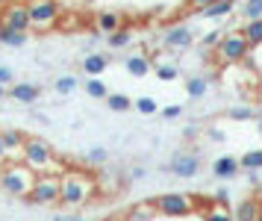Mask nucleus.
<instances>
[{"label":"nucleus","instance_id":"obj_1","mask_svg":"<svg viewBox=\"0 0 262 221\" xmlns=\"http://www.w3.org/2000/svg\"><path fill=\"white\" fill-rule=\"evenodd\" d=\"M21 163L36 174H65L68 171L65 163L59 159V153L38 136H27L24 148H21Z\"/></svg>","mask_w":262,"mask_h":221},{"label":"nucleus","instance_id":"obj_2","mask_svg":"<svg viewBox=\"0 0 262 221\" xmlns=\"http://www.w3.org/2000/svg\"><path fill=\"white\" fill-rule=\"evenodd\" d=\"M59 180H62V204L65 207H83L100 192L97 177L85 174L80 168H68L65 174H59Z\"/></svg>","mask_w":262,"mask_h":221},{"label":"nucleus","instance_id":"obj_3","mask_svg":"<svg viewBox=\"0 0 262 221\" xmlns=\"http://www.w3.org/2000/svg\"><path fill=\"white\" fill-rule=\"evenodd\" d=\"M36 171H30L21 159L18 163H6L0 168V192H6L9 198H30L33 183H36Z\"/></svg>","mask_w":262,"mask_h":221},{"label":"nucleus","instance_id":"obj_4","mask_svg":"<svg viewBox=\"0 0 262 221\" xmlns=\"http://www.w3.org/2000/svg\"><path fill=\"white\" fill-rule=\"evenodd\" d=\"M30 6V30L33 33H53L62 24V6L56 0H27Z\"/></svg>","mask_w":262,"mask_h":221},{"label":"nucleus","instance_id":"obj_5","mask_svg":"<svg viewBox=\"0 0 262 221\" xmlns=\"http://www.w3.org/2000/svg\"><path fill=\"white\" fill-rule=\"evenodd\" d=\"M154 207L165 218H186L198 210V200H194V195H186V192H168L154 200Z\"/></svg>","mask_w":262,"mask_h":221},{"label":"nucleus","instance_id":"obj_6","mask_svg":"<svg viewBox=\"0 0 262 221\" xmlns=\"http://www.w3.org/2000/svg\"><path fill=\"white\" fill-rule=\"evenodd\" d=\"M27 200L36 204V207H56V204H62V180H59V174H38Z\"/></svg>","mask_w":262,"mask_h":221},{"label":"nucleus","instance_id":"obj_7","mask_svg":"<svg viewBox=\"0 0 262 221\" xmlns=\"http://www.w3.org/2000/svg\"><path fill=\"white\" fill-rule=\"evenodd\" d=\"M250 53V42L248 35L242 33V30H233V33H224L221 38V45L215 47V56L218 62H224V65H233V62H242V59Z\"/></svg>","mask_w":262,"mask_h":221},{"label":"nucleus","instance_id":"obj_8","mask_svg":"<svg viewBox=\"0 0 262 221\" xmlns=\"http://www.w3.org/2000/svg\"><path fill=\"white\" fill-rule=\"evenodd\" d=\"M0 24H6L15 33H30V6H27V0H12L0 12Z\"/></svg>","mask_w":262,"mask_h":221},{"label":"nucleus","instance_id":"obj_9","mask_svg":"<svg viewBox=\"0 0 262 221\" xmlns=\"http://www.w3.org/2000/svg\"><path fill=\"white\" fill-rule=\"evenodd\" d=\"M168 171L174 177H198L201 174V156L198 153H191V151H180L171 163H168Z\"/></svg>","mask_w":262,"mask_h":221},{"label":"nucleus","instance_id":"obj_10","mask_svg":"<svg viewBox=\"0 0 262 221\" xmlns=\"http://www.w3.org/2000/svg\"><path fill=\"white\" fill-rule=\"evenodd\" d=\"M162 45L171 47V50H189L194 45V33H191L186 24H174L162 33Z\"/></svg>","mask_w":262,"mask_h":221},{"label":"nucleus","instance_id":"obj_11","mask_svg":"<svg viewBox=\"0 0 262 221\" xmlns=\"http://www.w3.org/2000/svg\"><path fill=\"white\" fill-rule=\"evenodd\" d=\"M95 24H97V33L112 35V33H118V30H124V15L115 9H103V12H97Z\"/></svg>","mask_w":262,"mask_h":221},{"label":"nucleus","instance_id":"obj_12","mask_svg":"<svg viewBox=\"0 0 262 221\" xmlns=\"http://www.w3.org/2000/svg\"><path fill=\"white\" fill-rule=\"evenodd\" d=\"M262 204L256 198H242L233 210V221H259Z\"/></svg>","mask_w":262,"mask_h":221},{"label":"nucleus","instance_id":"obj_13","mask_svg":"<svg viewBox=\"0 0 262 221\" xmlns=\"http://www.w3.org/2000/svg\"><path fill=\"white\" fill-rule=\"evenodd\" d=\"M238 171H242V163H238L236 156H230V153H227V156H218L212 163V174L221 177V180H233Z\"/></svg>","mask_w":262,"mask_h":221},{"label":"nucleus","instance_id":"obj_14","mask_svg":"<svg viewBox=\"0 0 262 221\" xmlns=\"http://www.w3.org/2000/svg\"><path fill=\"white\" fill-rule=\"evenodd\" d=\"M124 68H127L130 77H139V80H142L144 74H150V71H154V65H150V56H144V53H133V56H127Z\"/></svg>","mask_w":262,"mask_h":221},{"label":"nucleus","instance_id":"obj_15","mask_svg":"<svg viewBox=\"0 0 262 221\" xmlns=\"http://www.w3.org/2000/svg\"><path fill=\"white\" fill-rule=\"evenodd\" d=\"M9 94H12L18 104H36L38 94H41V89L33 86V83H15L12 89H9Z\"/></svg>","mask_w":262,"mask_h":221},{"label":"nucleus","instance_id":"obj_16","mask_svg":"<svg viewBox=\"0 0 262 221\" xmlns=\"http://www.w3.org/2000/svg\"><path fill=\"white\" fill-rule=\"evenodd\" d=\"M233 9H236V0H215L209 9H203L201 15L203 18H212V21H218V18H227V15H233Z\"/></svg>","mask_w":262,"mask_h":221},{"label":"nucleus","instance_id":"obj_17","mask_svg":"<svg viewBox=\"0 0 262 221\" xmlns=\"http://www.w3.org/2000/svg\"><path fill=\"white\" fill-rule=\"evenodd\" d=\"M27 38H30V33H15V30H9L6 24H0V45H6V47H24Z\"/></svg>","mask_w":262,"mask_h":221},{"label":"nucleus","instance_id":"obj_18","mask_svg":"<svg viewBox=\"0 0 262 221\" xmlns=\"http://www.w3.org/2000/svg\"><path fill=\"white\" fill-rule=\"evenodd\" d=\"M106 56H100V53H92V56L83 59V71L89 74V77H100L103 71H106Z\"/></svg>","mask_w":262,"mask_h":221},{"label":"nucleus","instance_id":"obj_19","mask_svg":"<svg viewBox=\"0 0 262 221\" xmlns=\"http://www.w3.org/2000/svg\"><path fill=\"white\" fill-rule=\"evenodd\" d=\"M203 221H233V212L227 210V204H209L203 210Z\"/></svg>","mask_w":262,"mask_h":221},{"label":"nucleus","instance_id":"obj_20","mask_svg":"<svg viewBox=\"0 0 262 221\" xmlns=\"http://www.w3.org/2000/svg\"><path fill=\"white\" fill-rule=\"evenodd\" d=\"M0 136H3V142H6L9 153H21V148H24V142H27V136L21 133V130H0Z\"/></svg>","mask_w":262,"mask_h":221},{"label":"nucleus","instance_id":"obj_21","mask_svg":"<svg viewBox=\"0 0 262 221\" xmlns=\"http://www.w3.org/2000/svg\"><path fill=\"white\" fill-rule=\"evenodd\" d=\"M159 212H156V207H154V200L150 204H142V207H133L130 212H127V218L130 221H154Z\"/></svg>","mask_w":262,"mask_h":221},{"label":"nucleus","instance_id":"obj_22","mask_svg":"<svg viewBox=\"0 0 262 221\" xmlns=\"http://www.w3.org/2000/svg\"><path fill=\"white\" fill-rule=\"evenodd\" d=\"M206 92H209V80L206 77H189L186 80V94L189 97H203Z\"/></svg>","mask_w":262,"mask_h":221},{"label":"nucleus","instance_id":"obj_23","mask_svg":"<svg viewBox=\"0 0 262 221\" xmlns=\"http://www.w3.org/2000/svg\"><path fill=\"white\" fill-rule=\"evenodd\" d=\"M106 104H109V109L112 112H127V109H133V101L127 97V94H112L109 92V97H106Z\"/></svg>","mask_w":262,"mask_h":221},{"label":"nucleus","instance_id":"obj_24","mask_svg":"<svg viewBox=\"0 0 262 221\" xmlns=\"http://www.w3.org/2000/svg\"><path fill=\"white\" fill-rule=\"evenodd\" d=\"M242 33L248 35L250 47L262 45V18H256V21H248V27H245V30H242Z\"/></svg>","mask_w":262,"mask_h":221},{"label":"nucleus","instance_id":"obj_25","mask_svg":"<svg viewBox=\"0 0 262 221\" xmlns=\"http://www.w3.org/2000/svg\"><path fill=\"white\" fill-rule=\"evenodd\" d=\"M238 163H242V171H259L262 168V151H248Z\"/></svg>","mask_w":262,"mask_h":221},{"label":"nucleus","instance_id":"obj_26","mask_svg":"<svg viewBox=\"0 0 262 221\" xmlns=\"http://www.w3.org/2000/svg\"><path fill=\"white\" fill-rule=\"evenodd\" d=\"M154 71H156V77H159V80H165V83H171V80H177V77H180V68H177V65H171V62H159Z\"/></svg>","mask_w":262,"mask_h":221},{"label":"nucleus","instance_id":"obj_27","mask_svg":"<svg viewBox=\"0 0 262 221\" xmlns=\"http://www.w3.org/2000/svg\"><path fill=\"white\" fill-rule=\"evenodd\" d=\"M133 106H136L142 115H156V112H159V104H156L154 97H147V94L139 97V101H133Z\"/></svg>","mask_w":262,"mask_h":221},{"label":"nucleus","instance_id":"obj_28","mask_svg":"<svg viewBox=\"0 0 262 221\" xmlns=\"http://www.w3.org/2000/svg\"><path fill=\"white\" fill-rule=\"evenodd\" d=\"M85 92H89V97H100V101H106L109 97V89L103 86V80H95V77L85 83Z\"/></svg>","mask_w":262,"mask_h":221},{"label":"nucleus","instance_id":"obj_29","mask_svg":"<svg viewBox=\"0 0 262 221\" xmlns=\"http://www.w3.org/2000/svg\"><path fill=\"white\" fill-rule=\"evenodd\" d=\"M53 86H56V92L59 94H71L74 89H77V77H74V74H62Z\"/></svg>","mask_w":262,"mask_h":221},{"label":"nucleus","instance_id":"obj_30","mask_svg":"<svg viewBox=\"0 0 262 221\" xmlns=\"http://www.w3.org/2000/svg\"><path fill=\"white\" fill-rule=\"evenodd\" d=\"M106 38H109V45H112V47H127L133 42V35H130V30H127V27H124V30H118V33L106 35Z\"/></svg>","mask_w":262,"mask_h":221},{"label":"nucleus","instance_id":"obj_31","mask_svg":"<svg viewBox=\"0 0 262 221\" xmlns=\"http://www.w3.org/2000/svg\"><path fill=\"white\" fill-rule=\"evenodd\" d=\"M230 118H233V121H253L256 112H253L250 106H236V109H230Z\"/></svg>","mask_w":262,"mask_h":221},{"label":"nucleus","instance_id":"obj_32","mask_svg":"<svg viewBox=\"0 0 262 221\" xmlns=\"http://www.w3.org/2000/svg\"><path fill=\"white\" fill-rule=\"evenodd\" d=\"M85 159H89V165H103L109 159V153H106V148H92Z\"/></svg>","mask_w":262,"mask_h":221},{"label":"nucleus","instance_id":"obj_33","mask_svg":"<svg viewBox=\"0 0 262 221\" xmlns=\"http://www.w3.org/2000/svg\"><path fill=\"white\" fill-rule=\"evenodd\" d=\"M245 15H248V21L262 18V0H250V3H245Z\"/></svg>","mask_w":262,"mask_h":221},{"label":"nucleus","instance_id":"obj_34","mask_svg":"<svg viewBox=\"0 0 262 221\" xmlns=\"http://www.w3.org/2000/svg\"><path fill=\"white\" fill-rule=\"evenodd\" d=\"M221 38H224V30H212V33L203 35V47H218Z\"/></svg>","mask_w":262,"mask_h":221},{"label":"nucleus","instance_id":"obj_35","mask_svg":"<svg viewBox=\"0 0 262 221\" xmlns=\"http://www.w3.org/2000/svg\"><path fill=\"white\" fill-rule=\"evenodd\" d=\"M212 3H215V0H186V6H189V12H198V15H201L203 9H209Z\"/></svg>","mask_w":262,"mask_h":221},{"label":"nucleus","instance_id":"obj_36","mask_svg":"<svg viewBox=\"0 0 262 221\" xmlns=\"http://www.w3.org/2000/svg\"><path fill=\"white\" fill-rule=\"evenodd\" d=\"M12 80H15L12 68H6V65H0V86H9Z\"/></svg>","mask_w":262,"mask_h":221},{"label":"nucleus","instance_id":"obj_37","mask_svg":"<svg viewBox=\"0 0 262 221\" xmlns=\"http://www.w3.org/2000/svg\"><path fill=\"white\" fill-rule=\"evenodd\" d=\"M180 115H183V106H177V104L162 109V118H180Z\"/></svg>","mask_w":262,"mask_h":221},{"label":"nucleus","instance_id":"obj_38","mask_svg":"<svg viewBox=\"0 0 262 221\" xmlns=\"http://www.w3.org/2000/svg\"><path fill=\"white\" fill-rule=\"evenodd\" d=\"M9 156H12V153H9V148H6V142H3V136H0V168H3V165L9 163Z\"/></svg>","mask_w":262,"mask_h":221},{"label":"nucleus","instance_id":"obj_39","mask_svg":"<svg viewBox=\"0 0 262 221\" xmlns=\"http://www.w3.org/2000/svg\"><path fill=\"white\" fill-rule=\"evenodd\" d=\"M212 200H215V204H230V192H227V189H218Z\"/></svg>","mask_w":262,"mask_h":221},{"label":"nucleus","instance_id":"obj_40","mask_svg":"<svg viewBox=\"0 0 262 221\" xmlns=\"http://www.w3.org/2000/svg\"><path fill=\"white\" fill-rule=\"evenodd\" d=\"M209 139L212 142H224V133H221V130H209Z\"/></svg>","mask_w":262,"mask_h":221},{"label":"nucleus","instance_id":"obj_41","mask_svg":"<svg viewBox=\"0 0 262 221\" xmlns=\"http://www.w3.org/2000/svg\"><path fill=\"white\" fill-rule=\"evenodd\" d=\"M133 177H136V180H142V177H144V168H142V165H139V168H133Z\"/></svg>","mask_w":262,"mask_h":221},{"label":"nucleus","instance_id":"obj_42","mask_svg":"<svg viewBox=\"0 0 262 221\" xmlns=\"http://www.w3.org/2000/svg\"><path fill=\"white\" fill-rule=\"evenodd\" d=\"M9 3H12V0H0V12L6 9V6H9Z\"/></svg>","mask_w":262,"mask_h":221},{"label":"nucleus","instance_id":"obj_43","mask_svg":"<svg viewBox=\"0 0 262 221\" xmlns=\"http://www.w3.org/2000/svg\"><path fill=\"white\" fill-rule=\"evenodd\" d=\"M256 127H259V136H262V115L256 118Z\"/></svg>","mask_w":262,"mask_h":221},{"label":"nucleus","instance_id":"obj_44","mask_svg":"<svg viewBox=\"0 0 262 221\" xmlns=\"http://www.w3.org/2000/svg\"><path fill=\"white\" fill-rule=\"evenodd\" d=\"M3 94H6V86H0V97H3Z\"/></svg>","mask_w":262,"mask_h":221},{"label":"nucleus","instance_id":"obj_45","mask_svg":"<svg viewBox=\"0 0 262 221\" xmlns=\"http://www.w3.org/2000/svg\"><path fill=\"white\" fill-rule=\"evenodd\" d=\"M56 221H80V218H56Z\"/></svg>","mask_w":262,"mask_h":221},{"label":"nucleus","instance_id":"obj_46","mask_svg":"<svg viewBox=\"0 0 262 221\" xmlns=\"http://www.w3.org/2000/svg\"><path fill=\"white\" fill-rule=\"evenodd\" d=\"M245 3H250V0H245Z\"/></svg>","mask_w":262,"mask_h":221},{"label":"nucleus","instance_id":"obj_47","mask_svg":"<svg viewBox=\"0 0 262 221\" xmlns=\"http://www.w3.org/2000/svg\"><path fill=\"white\" fill-rule=\"evenodd\" d=\"M259 221H262V215H259Z\"/></svg>","mask_w":262,"mask_h":221}]
</instances>
